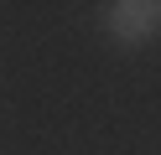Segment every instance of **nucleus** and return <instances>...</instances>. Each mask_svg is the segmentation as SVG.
I'll use <instances>...</instances> for the list:
<instances>
[{
	"label": "nucleus",
	"instance_id": "f257e3e1",
	"mask_svg": "<svg viewBox=\"0 0 161 155\" xmlns=\"http://www.w3.org/2000/svg\"><path fill=\"white\" fill-rule=\"evenodd\" d=\"M109 31L119 41H146L151 31H161V5L156 0H125V5H109Z\"/></svg>",
	"mask_w": 161,
	"mask_h": 155
}]
</instances>
